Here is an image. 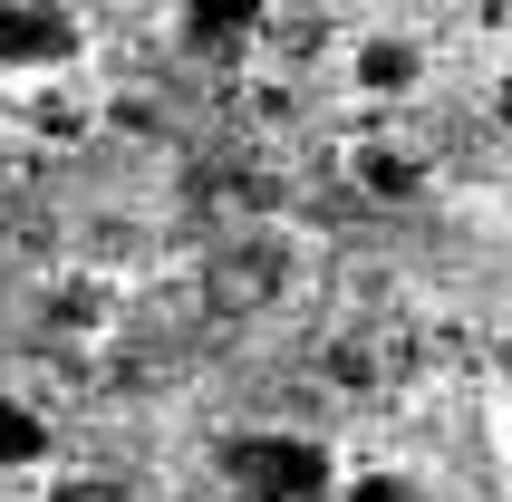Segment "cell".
Listing matches in <instances>:
<instances>
[{
  "label": "cell",
  "mask_w": 512,
  "mask_h": 502,
  "mask_svg": "<svg viewBox=\"0 0 512 502\" xmlns=\"http://www.w3.org/2000/svg\"><path fill=\"white\" fill-rule=\"evenodd\" d=\"M339 474L348 464L300 425H252V435L213 445V483L232 502H339Z\"/></svg>",
  "instance_id": "1"
},
{
  "label": "cell",
  "mask_w": 512,
  "mask_h": 502,
  "mask_svg": "<svg viewBox=\"0 0 512 502\" xmlns=\"http://www.w3.org/2000/svg\"><path fill=\"white\" fill-rule=\"evenodd\" d=\"M87 58V20L58 0H0V78L10 87H58Z\"/></svg>",
  "instance_id": "2"
},
{
  "label": "cell",
  "mask_w": 512,
  "mask_h": 502,
  "mask_svg": "<svg viewBox=\"0 0 512 502\" xmlns=\"http://www.w3.org/2000/svg\"><path fill=\"white\" fill-rule=\"evenodd\" d=\"M348 78H358V97H416V78H426V49H416L406 29H368V39L348 49Z\"/></svg>",
  "instance_id": "3"
},
{
  "label": "cell",
  "mask_w": 512,
  "mask_h": 502,
  "mask_svg": "<svg viewBox=\"0 0 512 502\" xmlns=\"http://www.w3.org/2000/svg\"><path fill=\"white\" fill-rule=\"evenodd\" d=\"M49 416H39V406H29L20 387H0V474H39V464H49Z\"/></svg>",
  "instance_id": "4"
},
{
  "label": "cell",
  "mask_w": 512,
  "mask_h": 502,
  "mask_svg": "<svg viewBox=\"0 0 512 502\" xmlns=\"http://www.w3.org/2000/svg\"><path fill=\"white\" fill-rule=\"evenodd\" d=\"M174 39H184V49H252V39H261V10H184Z\"/></svg>",
  "instance_id": "5"
},
{
  "label": "cell",
  "mask_w": 512,
  "mask_h": 502,
  "mask_svg": "<svg viewBox=\"0 0 512 502\" xmlns=\"http://www.w3.org/2000/svg\"><path fill=\"white\" fill-rule=\"evenodd\" d=\"M339 502H435L416 474H397V464H348L339 474Z\"/></svg>",
  "instance_id": "6"
},
{
  "label": "cell",
  "mask_w": 512,
  "mask_h": 502,
  "mask_svg": "<svg viewBox=\"0 0 512 502\" xmlns=\"http://www.w3.org/2000/svg\"><path fill=\"white\" fill-rule=\"evenodd\" d=\"M358 184H368L377 203L416 194V155H397V145H358Z\"/></svg>",
  "instance_id": "7"
},
{
  "label": "cell",
  "mask_w": 512,
  "mask_h": 502,
  "mask_svg": "<svg viewBox=\"0 0 512 502\" xmlns=\"http://www.w3.org/2000/svg\"><path fill=\"white\" fill-rule=\"evenodd\" d=\"M39 502H136L116 474H49L39 483Z\"/></svg>",
  "instance_id": "8"
}]
</instances>
